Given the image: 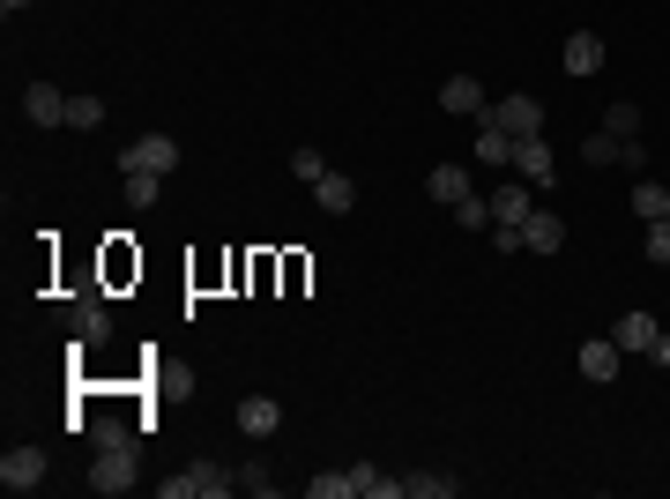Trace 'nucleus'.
Listing matches in <instances>:
<instances>
[{"label": "nucleus", "mask_w": 670, "mask_h": 499, "mask_svg": "<svg viewBox=\"0 0 670 499\" xmlns=\"http://www.w3.org/2000/svg\"><path fill=\"white\" fill-rule=\"evenodd\" d=\"M313 202L328 209V216H350V202H358V187H350L343 171H321V179H313Z\"/></svg>", "instance_id": "nucleus-17"}, {"label": "nucleus", "mask_w": 670, "mask_h": 499, "mask_svg": "<svg viewBox=\"0 0 670 499\" xmlns=\"http://www.w3.org/2000/svg\"><path fill=\"white\" fill-rule=\"evenodd\" d=\"M239 492H253V499H268V492H276V477H268V470H261V462H247V470H239Z\"/></svg>", "instance_id": "nucleus-30"}, {"label": "nucleus", "mask_w": 670, "mask_h": 499, "mask_svg": "<svg viewBox=\"0 0 670 499\" xmlns=\"http://www.w3.org/2000/svg\"><path fill=\"white\" fill-rule=\"evenodd\" d=\"M424 187H432V202H440V209H455L462 194H469V171H462V165H432Z\"/></svg>", "instance_id": "nucleus-18"}, {"label": "nucleus", "mask_w": 670, "mask_h": 499, "mask_svg": "<svg viewBox=\"0 0 670 499\" xmlns=\"http://www.w3.org/2000/svg\"><path fill=\"white\" fill-rule=\"evenodd\" d=\"M120 171H157L165 179V171H179V142L171 134H134L120 150Z\"/></svg>", "instance_id": "nucleus-3"}, {"label": "nucleus", "mask_w": 670, "mask_h": 499, "mask_svg": "<svg viewBox=\"0 0 670 499\" xmlns=\"http://www.w3.org/2000/svg\"><path fill=\"white\" fill-rule=\"evenodd\" d=\"M484 120L506 127L514 142H529V134H545V105H537L529 90H514V97H500V105H484Z\"/></svg>", "instance_id": "nucleus-2"}, {"label": "nucleus", "mask_w": 670, "mask_h": 499, "mask_svg": "<svg viewBox=\"0 0 670 499\" xmlns=\"http://www.w3.org/2000/svg\"><path fill=\"white\" fill-rule=\"evenodd\" d=\"M619 171H648V142H641V134L619 142Z\"/></svg>", "instance_id": "nucleus-32"}, {"label": "nucleus", "mask_w": 670, "mask_h": 499, "mask_svg": "<svg viewBox=\"0 0 670 499\" xmlns=\"http://www.w3.org/2000/svg\"><path fill=\"white\" fill-rule=\"evenodd\" d=\"M0 8H8V15H23V8H31V0H0Z\"/></svg>", "instance_id": "nucleus-35"}, {"label": "nucleus", "mask_w": 670, "mask_h": 499, "mask_svg": "<svg viewBox=\"0 0 670 499\" xmlns=\"http://www.w3.org/2000/svg\"><path fill=\"white\" fill-rule=\"evenodd\" d=\"M648 358H656V366L670 373V335H656V343H648Z\"/></svg>", "instance_id": "nucleus-34"}, {"label": "nucleus", "mask_w": 670, "mask_h": 499, "mask_svg": "<svg viewBox=\"0 0 670 499\" xmlns=\"http://www.w3.org/2000/svg\"><path fill=\"white\" fill-rule=\"evenodd\" d=\"M0 485H8V492H38L45 485V448H31V440L8 448V455H0Z\"/></svg>", "instance_id": "nucleus-6"}, {"label": "nucleus", "mask_w": 670, "mask_h": 499, "mask_svg": "<svg viewBox=\"0 0 670 499\" xmlns=\"http://www.w3.org/2000/svg\"><path fill=\"white\" fill-rule=\"evenodd\" d=\"M522 247H537V253H559V247H566V224H559L551 209H529V224H522Z\"/></svg>", "instance_id": "nucleus-14"}, {"label": "nucleus", "mask_w": 670, "mask_h": 499, "mask_svg": "<svg viewBox=\"0 0 670 499\" xmlns=\"http://www.w3.org/2000/svg\"><path fill=\"white\" fill-rule=\"evenodd\" d=\"M89 448H134V425L127 417H89Z\"/></svg>", "instance_id": "nucleus-24"}, {"label": "nucleus", "mask_w": 670, "mask_h": 499, "mask_svg": "<svg viewBox=\"0 0 670 499\" xmlns=\"http://www.w3.org/2000/svg\"><path fill=\"white\" fill-rule=\"evenodd\" d=\"M157 492H165V499H224V492H239V470H224V462L194 455L179 477H165Z\"/></svg>", "instance_id": "nucleus-1"}, {"label": "nucleus", "mask_w": 670, "mask_h": 499, "mask_svg": "<svg viewBox=\"0 0 670 499\" xmlns=\"http://www.w3.org/2000/svg\"><path fill=\"white\" fill-rule=\"evenodd\" d=\"M648 261H656V269H670V216H656V224H648Z\"/></svg>", "instance_id": "nucleus-29"}, {"label": "nucleus", "mask_w": 670, "mask_h": 499, "mask_svg": "<svg viewBox=\"0 0 670 499\" xmlns=\"http://www.w3.org/2000/svg\"><path fill=\"white\" fill-rule=\"evenodd\" d=\"M656 335H663V321L633 306V313H619V329H611V343H619V351H641V358H648V343H656Z\"/></svg>", "instance_id": "nucleus-12"}, {"label": "nucleus", "mask_w": 670, "mask_h": 499, "mask_svg": "<svg viewBox=\"0 0 670 499\" xmlns=\"http://www.w3.org/2000/svg\"><path fill=\"white\" fill-rule=\"evenodd\" d=\"M619 358H626V351H619L611 335H596V343H582V351H574L582 380H596V388H603V380H619Z\"/></svg>", "instance_id": "nucleus-10"}, {"label": "nucleus", "mask_w": 670, "mask_h": 499, "mask_svg": "<svg viewBox=\"0 0 670 499\" xmlns=\"http://www.w3.org/2000/svg\"><path fill=\"white\" fill-rule=\"evenodd\" d=\"M582 157H588V165H619V134H611V127H596V134L582 142Z\"/></svg>", "instance_id": "nucleus-27"}, {"label": "nucleus", "mask_w": 670, "mask_h": 499, "mask_svg": "<svg viewBox=\"0 0 670 499\" xmlns=\"http://www.w3.org/2000/svg\"><path fill=\"white\" fill-rule=\"evenodd\" d=\"M350 477H358V499H403V477H380L373 462H358Z\"/></svg>", "instance_id": "nucleus-21"}, {"label": "nucleus", "mask_w": 670, "mask_h": 499, "mask_svg": "<svg viewBox=\"0 0 670 499\" xmlns=\"http://www.w3.org/2000/svg\"><path fill=\"white\" fill-rule=\"evenodd\" d=\"M89 492H105V499L134 492V448H97V462H89Z\"/></svg>", "instance_id": "nucleus-4"}, {"label": "nucleus", "mask_w": 670, "mask_h": 499, "mask_svg": "<svg viewBox=\"0 0 670 499\" xmlns=\"http://www.w3.org/2000/svg\"><path fill=\"white\" fill-rule=\"evenodd\" d=\"M559 68H566V75H596V68H603V38H596V31H574Z\"/></svg>", "instance_id": "nucleus-16"}, {"label": "nucleus", "mask_w": 670, "mask_h": 499, "mask_svg": "<svg viewBox=\"0 0 670 499\" xmlns=\"http://www.w3.org/2000/svg\"><path fill=\"white\" fill-rule=\"evenodd\" d=\"M440 112H455V120H484V83H477V75H447V83H440Z\"/></svg>", "instance_id": "nucleus-9"}, {"label": "nucleus", "mask_w": 670, "mask_h": 499, "mask_svg": "<svg viewBox=\"0 0 670 499\" xmlns=\"http://www.w3.org/2000/svg\"><path fill=\"white\" fill-rule=\"evenodd\" d=\"M492 253H522V224H492Z\"/></svg>", "instance_id": "nucleus-33"}, {"label": "nucleus", "mask_w": 670, "mask_h": 499, "mask_svg": "<svg viewBox=\"0 0 670 499\" xmlns=\"http://www.w3.org/2000/svg\"><path fill=\"white\" fill-rule=\"evenodd\" d=\"M455 224H462V231H492V202H484V194H462Z\"/></svg>", "instance_id": "nucleus-25"}, {"label": "nucleus", "mask_w": 670, "mask_h": 499, "mask_svg": "<svg viewBox=\"0 0 670 499\" xmlns=\"http://www.w3.org/2000/svg\"><path fill=\"white\" fill-rule=\"evenodd\" d=\"M23 120L31 127H68V90L60 83H31L23 90Z\"/></svg>", "instance_id": "nucleus-8"}, {"label": "nucleus", "mask_w": 670, "mask_h": 499, "mask_svg": "<svg viewBox=\"0 0 670 499\" xmlns=\"http://www.w3.org/2000/svg\"><path fill=\"white\" fill-rule=\"evenodd\" d=\"M514 179H529V187H551V142H545V134L514 142Z\"/></svg>", "instance_id": "nucleus-11"}, {"label": "nucleus", "mask_w": 670, "mask_h": 499, "mask_svg": "<svg viewBox=\"0 0 670 499\" xmlns=\"http://www.w3.org/2000/svg\"><path fill=\"white\" fill-rule=\"evenodd\" d=\"M462 477H440V470H418V477H403V499H455Z\"/></svg>", "instance_id": "nucleus-19"}, {"label": "nucleus", "mask_w": 670, "mask_h": 499, "mask_svg": "<svg viewBox=\"0 0 670 499\" xmlns=\"http://www.w3.org/2000/svg\"><path fill=\"white\" fill-rule=\"evenodd\" d=\"M306 499H358V477H350V470H321V477L306 485Z\"/></svg>", "instance_id": "nucleus-23"}, {"label": "nucleus", "mask_w": 670, "mask_h": 499, "mask_svg": "<svg viewBox=\"0 0 670 499\" xmlns=\"http://www.w3.org/2000/svg\"><path fill=\"white\" fill-rule=\"evenodd\" d=\"M603 127H611V134H619V142H626V134H641V105H626V97H619V105H611V112H603Z\"/></svg>", "instance_id": "nucleus-28"}, {"label": "nucleus", "mask_w": 670, "mask_h": 499, "mask_svg": "<svg viewBox=\"0 0 670 499\" xmlns=\"http://www.w3.org/2000/svg\"><path fill=\"white\" fill-rule=\"evenodd\" d=\"M633 216H648V224L670 216V187H663V179H641V187H633Z\"/></svg>", "instance_id": "nucleus-20"}, {"label": "nucleus", "mask_w": 670, "mask_h": 499, "mask_svg": "<svg viewBox=\"0 0 670 499\" xmlns=\"http://www.w3.org/2000/svg\"><path fill=\"white\" fill-rule=\"evenodd\" d=\"M291 171H298V179H306V187H313V179H321V171H328V165H321V150L306 142V150H291Z\"/></svg>", "instance_id": "nucleus-31"}, {"label": "nucleus", "mask_w": 670, "mask_h": 499, "mask_svg": "<svg viewBox=\"0 0 670 499\" xmlns=\"http://www.w3.org/2000/svg\"><path fill=\"white\" fill-rule=\"evenodd\" d=\"M120 194H127V209H149V202H157V171H127Z\"/></svg>", "instance_id": "nucleus-26"}, {"label": "nucleus", "mask_w": 670, "mask_h": 499, "mask_svg": "<svg viewBox=\"0 0 670 499\" xmlns=\"http://www.w3.org/2000/svg\"><path fill=\"white\" fill-rule=\"evenodd\" d=\"M276 425H284V403H276V395H247V403H239V432H247V440H268Z\"/></svg>", "instance_id": "nucleus-13"}, {"label": "nucleus", "mask_w": 670, "mask_h": 499, "mask_svg": "<svg viewBox=\"0 0 670 499\" xmlns=\"http://www.w3.org/2000/svg\"><path fill=\"white\" fill-rule=\"evenodd\" d=\"M484 202H492V224H529V209H537V187H529V179H500Z\"/></svg>", "instance_id": "nucleus-7"}, {"label": "nucleus", "mask_w": 670, "mask_h": 499, "mask_svg": "<svg viewBox=\"0 0 670 499\" xmlns=\"http://www.w3.org/2000/svg\"><path fill=\"white\" fill-rule=\"evenodd\" d=\"M68 127H75V134H97V127H105V97H68Z\"/></svg>", "instance_id": "nucleus-22"}, {"label": "nucleus", "mask_w": 670, "mask_h": 499, "mask_svg": "<svg viewBox=\"0 0 670 499\" xmlns=\"http://www.w3.org/2000/svg\"><path fill=\"white\" fill-rule=\"evenodd\" d=\"M477 165H492V171H514V134L506 127H477Z\"/></svg>", "instance_id": "nucleus-15"}, {"label": "nucleus", "mask_w": 670, "mask_h": 499, "mask_svg": "<svg viewBox=\"0 0 670 499\" xmlns=\"http://www.w3.org/2000/svg\"><path fill=\"white\" fill-rule=\"evenodd\" d=\"M60 329L75 335V343H105V335H112V313H105V298H68V306H60Z\"/></svg>", "instance_id": "nucleus-5"}]
</instances>
